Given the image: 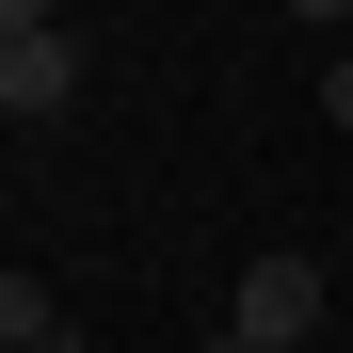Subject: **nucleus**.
Returning a JSON list of instances; mask_svg holds the SVG:
<instances>
[{
  "label": "nucleus",
  "instance_id": "39448f33",
  "mask_svg": "<svg viewBox=\"0 0 353 353\" xmlns=\"http://www.w3.org/2000/svg\"><path fill=\"white\" fill-rule=\"evenodd\" d=\"M0 32H65V0H0Z\"/></svg>",
  "mask_w": 353,
  "mask_h": 353
},
{
  "label": "nucleus",
  "instance_id": "7ed1b4c3",
  "mask_svg": "<svg viewBox=\"0 0 353 353\" xmlns=\"http://www.w3.org/2000/svg\"><path fill=\"white\" fill-rule=\"evenodd\" d=\"M0 353H81V321H65V305L17 273V289H0Z\"/></svg>",
  "mask_w": 353,
  "mask_h": 353
},
{
  "label": "nucleus",
  "instance_id": "f257e3e1",
  "mask_svg": "<svg viewBox=\"0 0 353 353\" xmlns=\"http://www.w3.org/2000/svg\"><path fill=\"white\" fill-rule=\"evenodd\" d=\"M241 337H257V353H305V337H321V257H257V273H241Z\"/></svg>",
  "mask_w": 353,
  "mask_h": 353
},
{
  "label": "nucleus",
  "instance_id": "20e7f679",
  "mask_svg": "<svg viewBox=\"0 0 353 353\" xmlns=\"http://www.w3.org/2000/svg\"><path fill=\"white\" fill-rule=\"evenodd\" d=\"M321 129L353 145V48H337V65H321Z\"/></svg>",
  "mask_w": 353,
  "mask_h": 353
},
{
  "label": "nucleus",
  "instance_id": "f03ea898",
  "mask_svg": "<svg viewBox=\"0 0 353 353\" xmlns=\"http://www.w3.org/2000/svg\"><path fill=\"white\" fill-rule=\"evenodd\" d=\"M65 97H81V32H0V112L17 129H48Z\"/></svg>",
  "mask_w": 353,
  "mask_h": 353
},
{
  "label": "nucleus",
  "instance_id": "423d86ee",
  "mask_svg": "<svg viewBox=\"0 0 353 353\" xmlns=\"http://www.w3.org/2000/svg\"><path fill=\"white\" fill-rule=\"evenodd\" d=\"M289 17H305V32H337V17H353V0H289Z\"/></svg>",
  "mask_w": 353,
  "mask_h": 353
}]
</instances>
